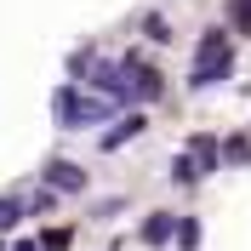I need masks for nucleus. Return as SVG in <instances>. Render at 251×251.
Wrapping results in <instances>:
<instances>
[{"label":"nucleus","mask_w":251,"mask_h":251,"mask_svg":"<svg viewBox=\"0 0 251 251\" xmlns=\"http://www.w3.org/2000/svg\"><path fill=\"white\" fill-rule=\"evenodd\" d=\"M109 109H114V97H80V86H57V97H51V114H57V126L63 131H86V126H97V120H109Z\"/></svg>","instance_id":"1"},{"label":"nucleus","mask_w":251,"mask_h":251,"mask_svg":"<svg viewBox=\"0 0 251 251\" xmlns=\"http://www.w3.org/2000/svg\"><path fill=\"white\" fill-rule=\"evenodd\" d=\"M228 69H234L228 34H223V29H205L200 34V51H194V69H188V86H217V80H228Z\"/></svg>","instance_id":"2"},{"label":"nucleus","mask_w":251,"mask_h":251,"mask_svg":"<svg viewBox=\"0 0 251 251\" xmlns=\"http://www.w3.org/2000/svg\"><path fill=\"white\" fill-rule=\"evenodd\" d=\"M46 183L63 188V194H80V188H86V172H80L75 160H51V166H46Z\"/></svg>","instance_id":"3"},{"label":"nucleus","mask_w":251,"mask_h":251,"mask_svg":"<svg viewBox=\"0 0 251 251\" xmlns=\"http://www.w3.org/2000/svg\"><path fill=\"white\" fill-rule=\"evenodd\" d=\"M126 75H131V86H137V97H160L166 92V80L149 69V63H137V57H126Z\"/></svg>","instance_id":"4"},{"label":"nucleus","mask_w":251,"mask_h":251,"mask_svg":"<svg viewBox=\"0 0 251 251\" xmlns=\"http://www.w3.org/2000/svg\"><path fill=\"white\" fill-rule=\"evenodd\" d=\"M172 234H177V217H172V211H154V217L143 223V240H149V246H166Z\"/></svg>","instance_id":"5"},{"label":"nucleus","mask_w":251,"mask_h":251,"mask_svg":"<svg viewBox=\"0 0 251 251\" xmlns=\"http://www.w3.org/2000/svg\"><path fill=\"white\" fill-rule=\"evenodd\" d=\"M143 126H149V120H143V114H131V120H120V126H114V131H109V137H103V149H120L126 137H143Z\"/></svg>","instance_id":"6"},{"label":"nucleus","mask_w":251,"mask_h":251,"mask_svg":"<svg viewBox=\"0 0 251 251\" xmlns=\"http://www.w3.org/2000/svg\"><path fill=\"white\" fill-rule=\"evenodd\" d=\"M200 177H205V172H200V160H194V154H177V160H172V183H200Z\"/></svg>","instance_id":"7"},{"label":"nucleus","mask_w":251,"mask_h":251,"mask_svg":"<svg viewBox=\"0 0 251 251\" xmlns=\"http://www.w3.org/2000/svg\"><path fill=\"white\" fill-rule=\"evenodd\" d=\"M228 23L240 34H251V0H228Z\"/></svg>","instance_id":"8"},{"label":"nucleus","mask_w":251,"mask_h":251,"mask_svg":"<svg viewBox=\"0 0 251 251\" xmlns=\"http://www.w3.org/2000/svg\"><path fill=\"white\" fill-rule=\"evenodd\" d=\"M177 246H183V251H194V246H200V223H194V217H183V223H177Z\"/></svg>","instance_id":"9"},{"label":"nucleus","mask_w":251,"mask_h":251,"mask_svg":"<svg viewBox=\"0 0 251 251\" xmlns=\"http://www.w3.org/2000/svg\"><path fill=\"white\" fill-rule=\"evenodd\" d=\"M223 160H234V166L251 160V143H246V137H228V143H223Z\"/></svg>","instance_id":"10"},{"label":"nucleus","mask_w":251,"mask_h":251,"mask_svg":"<svg viewBox=\"0 0 251 251\" xmlns=\"http://www.w3.org/2000/svg\"><path fill=\"white\" fill-rule=\"evenodd\" d=\"M143 29H149V40H160V46H166V40H172V29H166V17H149V23H143Z\"/></svg>","instance_id":"11"},{"label":"nucleus","mask_w":251,"mask_h":251,"mask_svg":"<svg viewBox=\"0 0 251 251\" xmlns=\"http://www.w3.org/2000/svg\"><path fill=\"white\" fill-rule=\"evenodd\" d=\"M17 217H23V205H17V200H0V228H12Z\"/></svg>","instance_id":"12"},{"label":"nucleus","mask_w":251,"mask_h":251,"mask_svg":"<svg viewBox=\"0 0 251 251\" xmlns=\"http://www.w3.org/2000/svg\"><path fill=\"white\" fill-rule=\"evenodd\" d=\"M51 205H57V194H51V188H40V194H34V200H29V211H34V217H40V211H51Z\"/></svg>","instance_id":"13"},{"label":"nucleus","mask_w":251,"mask_h":251,"mask_svg":"<svg viewBox=\"0 0 251 251\" xmlns=\"http://www.w3.org/2000/svg\"><path fill=\"white\" fill-rule=\"evenodd\" d=\"M0 251H6V246H0Z\"/></svg>","instance_id":"14"}]
</instances>
